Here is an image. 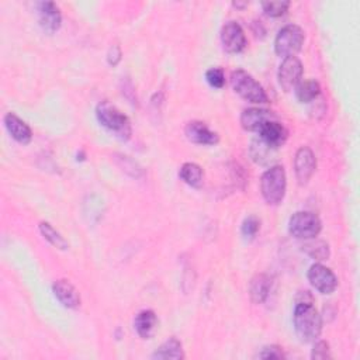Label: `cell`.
<instances>
[{
	"mask_svg": "<svg viewBox=\"0 0 360 360\" xmlns=\"http://www.w3.org/2000/svg\"><path fill=\"white\" fill-rule=\"evenodd\" d=\"M153 359H173V360H182L185 359V350L182 342L172 336L168 341H165L155 352L152 354Z\"/></svg>",
	"mask_w": 360,
	"mask_h": 360,
	"instance_id": "19",
	"label": "cell"
},
{
	"mask_svg": "<svg viewBox=\"0 0 360 360\" xmlns=\"http://www.w3.org/2000/svg\"><path fill=\"white\" fill-rule=\"evenodd\" d=\"M276 149H273L269 145H266L261 138L253 139L252 144H250V149H249L252 160L256 164H259V165L269 164V161L272 160V155H273Z\"/></svg>",
	"mask_w": 360,
	"mask_h": 360,
	"instance_id": "23",
	"label": "cell"
},
{
	"mask_svg": "<svg viewBox=\"0 0 360 360\" xmlns=\"http://www.w3.org/2000/svg\"><path fill=\"white\" fill-rule=\"evenodd\" d=\"M5 127L10 137L22 144V145H28L33 139V131L28 127L27 123H24L20 117H17L15 113H8L5 116Z\"/></svg>",
	"mask_w": 360,
	"mask_h": 360,
	"instance_id": "16",
	"label": "cell"
},
{
	"mask_svg": "<svg viewBox=\"0 0 360 360\" xmlns=\"http://www.w3.org/2000/svg\"><path fill=\"white\" fill-rule=\"evenodd\" d=\"M230 79L234 92L243 100L253 103V105H265V103L269 101L264 86L248 72L237 69L231 74Z\"/></svg>",
	"mask_w": 360,
	"mask_h": 360,
	"instance_id": "3",
	"label": "cell"
},
{
	"mask_svg": "<svg viewBox=\"0 0 360 360\" xmlns=\"http://www.w3.org/2000/svg\"><path fill=\"white\" fill-rule=\"evenodd\" d=\"M302 250L316 261H327L329 258V246L324 241H311L302 245Z\"/></svg>",
	"mask_w": 360,
	"mask_h": 360,
	"instance_id": "24",
	"label": "cell"
},
{
	"mask_svg": "<svg viewBox=\"0 0 360 360\" xmlns=\"http://www.w3.org/2000/svg\"><path fill=\"white\" fill-rule=\"evenodd\" d=\"M305 34L304 30L297 24H287L284 26L275 40V53L284 58L295 57L304 44Z\"/></svg>",
	"mask_w": 360,
	"mask_h": 360,
	"instance_id": "5",
	"label": "cell"
},
{
	"mask_svg": "<svg viewBox=\"0 0 360 360\" xmlns=\"http://www.w3.org/2000/svg\"><path fill=\"white\" fill-rule=\"evenodd\" d=\"M38 230H40L41 235L44 237V239L48 241L54 248H57V249H60V250H67V249H69L68 241L62 237L61 232H58L49 223L41 221L40 225H38Z\"/></svg>",
	"mask_w": 360,
	"mask_h": 360,
	"instance_id": "22",
	"label": "cell"
},
{
	"mask_svg": "<svg viewBox=\"0 0 360 360\" xmlns=\"http://www.w3.org/2000/svg\"><path fill=\"white\" fill-rule=\"evenodd\" d=\"M38 22L46 34H54L61 28L62 15L54 2H40L37 5Z\"/></svg>",
	"mask_w": 360,
	"mask_h": 360,
	"instance_id": "11",
	"label": "cell"
},
{
	"mask_svg": "<svg viewBox=\"0 0 360 360\" xmlns=\"http://www.w3.org/2000/svg\"><path fill=\"white\" fill-rule=\"evenodd\" d=\"M331 348L329 343L325 341H318L314 343V348L311 350V359L314 360H325L331 359Z\"/></svg>",
	"mask_w": 360,
	"mask_h": 360,
	"instance_id": "28",
	"label": "cell"
},
{
	"mask_svg": "<svg viewBox=\"0 0 360 360\" xmlns=\"http://www.w3.org/2000/svg\"><path fill=\"white\" fill-rule=\"evenodd\" d=\"M259 359H284L286 354L283 352V348L282 346H277V345H269V346H265L262 349V352L258 354Z\"/></svg>",
	"mask_w": 360,
	"mask_h": 360,
	"instance_id": "29",
	"label": "cell"
},
{
	"mask_svg": "<svg viewBox=\"0 0 360 360\" xmlns=\"http://www.w3.org/2000/svg\"><path fill=\"white\" fill-rule=\"evenodd\" d=\"M53 293L58 301L69 310H78L82 304V298L75 286L68 280H57L53 286Z\"/></svg>",
	"mask_w": 360,
	"mask_h": 360,
	"instance_id": "15",
	"label": "cell"
},
{
	"mask_svg": "<svg viewBox=\"0 0 360 360\" xmlns=\"http://www.w3.org/2000/svg\"><path fill=\"white\" fill-rule=\"evenodd\" d=\"M290 8V2L287 0H279V2H264L262 3V9L264 12L269 16V17H282L287 13Z\"/></svg>",
	"mask_w": 360,
	"mask_h": 360,
	"instance_id": "25",
	"label": "cell"
},
{
	"mask_svg": "<svg viewBox=\"0 0 360 360\" xmlns=\"http://www.w3.org/2000/svg\"><path fill=\"white\" fill-rule=\"evenodd\" d=\"M308 282L321 294H332L338 287V277L323 264H314L307 273Z\"/></svg>",
	"mask_w": 360,
	"mask_h": 360,
	"instance_id": "7",
	"label": "cell"
},
{
	"mask_svg": "<svg viewBox=\"0 0 360 360\" xmlns=\"http://www.w3.org/2000/svg\"><path fill=\"white\" fill-rule=\"evenodd\" d=\"M205 79L214 89H223L225 85V74L221 68H212L205 72Z\"/></svg>",
	"mask_w": 360,
	"mask_h": 360,
	"instance_id": "27",
	"label": "cell"
},
{
	"mask_svg": "<svg viewBox=\"0 0 360 360\" xmlns=\"http://www.w3.org/2000/svg\"><path fill=\"white\" fill-rule=\"evenodd\" d=\"M294 329L302 342H316L323 332V317L314 305L310 291H301L297 295L294 314Z\"/></svg>",
	"mask_w": 360,
	"mask_h": 360,
	"instance_id": "1",
	"label": "cell"
},
{
	"mask_svg": "<svg viewBox=\"0 0 360 360\" xmlns=\"http://www.w3.org/2000/svg\"><path fill=\"white\" fill-rule=\"evenodd\" d=\"M96 117L101 127L114 134L121 141H128L132 135L130 119L109 101H101L96 108Z\"/></svg>",
	"mask_w": 360,
	"mask_h": 360,
	"instance_id": "2",
	"label": "cell"
},
{
	"mask_svg": "<svg viewBox=\"0 0 360 360\" xmlns=\"http://www.w3.org/2000/svg\"><path fill=\"white\" fill-rule=\"evenodd\" d=\"M187 139L197 145H216L220 141V135L210 130L203 121H190L185 128Z\"/></svg>",
	"mask_w": 360,
	"mask_h": 360,
	"instance_id": "13",
	"label": "cell"
},
{
	"mask_svg": "<svg viewBox=\"0 0 360 360\" xmlns=\"http://www.w3.org/2000/svg\"><path fill=\"white\" fill-rule=\"evenodd\" d=\"M323 223L317 214L311 212H297L289 220V232L297 239L310 241L320 235Z\"/></svg>",
	"mask_w": 360,
	"mask_h": 360,
	"instance_id": "6",
	"label": "cell"
},
{
	"mask_svg": "<svg viewBox=\"0 0 360 360\" xmlns=\"http://www.w3.org/2000/svg\"><path fill=\"white\" fill-rule=\"evenodd\" d=\"M302 64L297 57H289L284 58L280 64L277 79L279 85L284 92H291L297 87V85L301 82L302 78Z\"/></svg>",
	"mask_w": 360,
	"mask_h": 360,
	"instance_id": "10",
	"label": "cell"
},
{
	"mask_svg": "<svg viewBox=\"0 0 360 360\" xmlns=\"http://www.w3.org/2000/svg\"><path fill=\"white\" fill-rule=\"evenodd\" d=\"M232 6L237 8V9H241V10H242V9H245V8L248 6V3H246V2H234Z\"/></svg>",
	"mask_w": 360,
	"mask_h": 360,
	"instance_id": "31",
	"label": "cell"
},
{
	"mask_svg": "<svg viewBox=\"0 0 360 360\" xmlns=\"http://www.w3.org/2000/svg\"><path fill=\"white\" fill-rule=\"evenodd\" d=\"M121 57H123V53L119 45L110 46L109 53H108V62L110 67H117L121 62Z\"/></svg>",
	"mask_w": 360,
	"mask_h": 360,
	"instance_id": "30",
	"label": "cell"
},
{
	"mask_svg": "<svg viewBox=\"0 0 360 360\" xmlns=\"http://www.w3.org/2000/svg\"><path fill=\"white\" fill-rule=\"evenodd\" d=\"M287 176L282 165L271 166L261 178V191L269 205H279L286 196Z\"/></svg>",
	"mask_w": 360,
	"mask_h": 360,
	"instance_id": "4",
	"label": "cell"
},
{
	"mask_svg": "<svg viewBox=\"0 0 360 360\" xmlns=\"http://www.w3.org/2000/svg\"><path fill=\"white\" fill-rule=\"evenodd\" d=\"M271 120H277V116L271 110L259 108L245 109L241 114V126L249 132H258L261 127Z\"/></svg>",
	"mask_w": 360,
	"mask_h": 360,
	"instance_id": "12",
	"label": "cell"
},
{
	"mask_svg": "<svg viewBox=\"0 0 360 360\" xmlns=\"http://www.w3.org/2000/svg\"><path fill=\"white\" fill-rule=\"evenodd\" d=\"M272 287V280L268 275H255L249 283V297L253 304H262L268 300Z\"/></svg>",
	"mask_w": 360,
	"mask_h": 360,
	"instance_id": "17",
	"label": "cell"
},
{
	"mask_svg": "<svg viewBox=\"0 0 360 360\" xmlns=\"http://www.w3.org/2000/svg\"><path fill=\"white\" fill-rule=\"evenodd\" d=\"M179 178L189 185L190 187L200 189L203 186V179H204V172L200 165L193 164V162H186L182 165L179 171Z\"/></svg>",
	"mask_w": 360,
	"mask_h": 360,
	"instance_id": "20",
	"label": "cell"
},
{
	"mask_svg": "<svg viewBox=\"0 0 360 360\" xmlns=\"http://www.w3.org/2000/svg\"><path fill=\"white\" fill-rule=\"evenodd\" d=\"M261 230V220L255 216H249L243 220L242 227H241V232L245 238L253 239L256 237V234L259 232Z\"/></svg>",
	"mask_w": 360,
	"mask_h": 360,
	"instance_id": "26",
	"label": "cell"
},
{
	"mask_svg": "<svg viewBox=\"0 0 360 360\" xmlns=\"http://www.w3.org/2000/svg\"><path fill=\"white\" fill-rule=\"evenodd\" d=\"M316 169H317V158L314 155L313 149L308 146L298 148L294 158V172L298 183L301 186L307 185L313 178Z\"/></svg>",
	"mask_w": 360,
	"mask_h": 360,
	"instance_id": "8",
	"label": "cell"
},
{
	"mask_svg": "<svg viewBox=\"0 0 360 360\" xmlns=\"http://www.w3.org/2000/svg\"><path fill=\"white\" fill-rule=\"evenodd\" d=\"M158 327V317L152 310H144L134 318V328L142 339H149L155 334Z\"/></svg>",
	"mask_w": 360,
	"mask_h": 360,
	"instance_id": "18",
	"label": "cell"
},
{
	"mask_svg": "<svg viewBox=\"0 0 360 360\" xmlns=\"http://www.w3.org/2000/svg\"><path fill=\"white\" fill-rule=\"evenodd\" d=\"M221 44L228 54H239L246 48L248 40L243 28L237 22H228L221 28Z\"/></svg>",
	"mask_w": 360,
	"mask_h": 360,
	"instance_id": "9",
	"label": "cell"
},
{
	"mask_svg": "<svg viewBox=\"0 0 360 360\" xmlns=\"http://www.w3.org/2000/svg\"><path fill=\"white\" fill-rule=\"evenodd\" d=\"M295 90V97L300 103H311L314 101L320 93H321V86L317 80H304L297 85Z\"/></svg>",
	"mask_w": 360,
	"mask_h": 360,
	"instance_id": "21",
	"label": "cell"
},
{
	"mask_svg": "<svg viewBox=\"0 0 360 360\" xmlns=\"http://www.w3.org/2000/svg\"><path fill=\"white\" fill-rule=\"evenodd\" d=\"M259 138L273 149L283 146L289 138L287 128L279 120H271L265 123L258 131Z\"/></svg>",
	"mask_w": 360,
	"mask_h": 360,
	"instance_id": "14",
	"label": "cell"
}]
</instances>
